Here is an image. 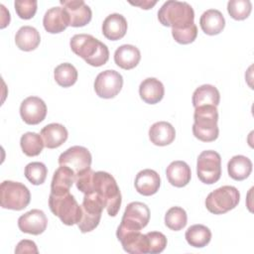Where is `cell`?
I'll list each match as a JSON object with an SVG mask.
<instances>
[{
	"label": "cell",
	"mask_w": 254,
	"mask_h": 254,
	"mask_svg": "<svg viewBox=\"0 0 254 254\" xmlns=\"http://www.w3.org/2000/svg\"><path fill=\"white\" fill-rule=\"evenodd\" d=\"M149 243V253H161L167 246V237L160 231H151L146 233Z\"/></svg>",
	"instance_id": "37"
},
{
	"label": "cell",
	"mask_w": 254,
	"mask_h": 254,
	"mask_svg": "<svg viewBox=\"0 0 254 254\" xmlns=\"http://www.w3.org/2000/svg\"><path fill=\"white\" fill-rule=\"evenodd\" d=\"M166 176L172 186L183 188L190 182L191 172L190 166L186 162L174 161L167 167Z\"/></svg>",
	"instance_id": "20"
},
{
	"label": "cell",
	"mask_w": 254,
	"mask_h": 254,
	"mask_svg": "<svg viewBox=\"0 0 254 254\" xmlns=\"http://www.w3.org/2000/svg\"><path fill=\"white\" fill-rule=\"evenodd\" d=\"M75 173L66 166L59 167L54 173L51 183V192L61 194L69 191L73 183H75Z\"/></svg>",
	"instance_id": "22"
},
{
	"label": "cell",
	"mask_w": 254,
	"mask_h": 254,
	"mask_svg": "<svg viewBox=\"0 0 254 254\" xmlns=\"http://www.w3.org/2000/svg\"><path fill=\"white\" fill-rule=\"evenodd\" d=\"M20 146L23 153L28 157H35L41 154L45 146L43 138L35 132H27L20 139Z\"/></svg>",
	"instance_id": "31"
},
{
	"label": "cell",
	"mask_w": 254,
	"mask_h": 254,
	"mask_svg": "<svg viewBox=\"0 0 254 254\" xmlns=\"http://www.w3.org/2000/svg\"><path fill=\"white\" fill-rule=\"evenodd\" d=\"M54 76L57 83L62 87H69L77 80V70L69 63H64L56 66Z\"/></svg>",
	"instance_id": "32"
},
{
	"label": "cell",
	"mask_w": 254,
	"mask_h": 254,
	"mask_svg": "<svg viewBox=\"0 0 254 254\" xmlns=\"http://www.w3.org/2000/svg\"><path fill=\"white\" fill-rule=\"evenodd\" d=\"M136 190L145 196L155 194L160 188L161 179L159 174L151 169H145L140 171L135 178Z\"/></svg>",
	"instance_id": "17"
},
{
	"label": "cell",
	"mask_w": 254,
	"mask_h": 254,
	"mask_svg": "<svg viewBox=\"0 0 254 254\" xmlns=\"http://www.w3.org/2000/svg\"><path fill=\"white\" fill-rule=\"evenodd\" d=\"M185 237L190 246L202 248L210 242L211 231L205 225L193 224L187 229Z\"/></svg>",
	"instance_id": "30"
},
{
	"label": "cell",
	"mask_w": 254,
	"mask_h": 254,
	"mask_svg": "<svg viewBox=\"0 0 254 254\" xmlns=\"http://www.w3.org/2000/svg\"><path fill=\"white\" fill-rule=\"evenodd\" d=\"M48 175V169L44 163L32 162L25 167V177L33 185H42Z\"/></svg>",
	"instance_id": "34"
},
{
	"label": "cell",
	"mask_w": 254,
	"mask_h": 254,
	"mask_svg": "<svg viewBox=\"0 0 254 254\" xmlns=\"http://www.w3.org/2000/svg\"><path fill=\"white\" fill-rule=\"evenodd\" d=\"M105 208V202L94 191L84 193L81 203V217L77 223L79 230L82 233L92 231L100 222L102 210Z\"/></svg>",
	"instance_id": "7"
},
{
	"label": "cell",
	"mask_w": 254,
	"mask_h": 254,
	"mask_svg": "<svg viewBox=\"0 0 254 254\" xmlns=\"http://www.w3.org/2000/svg\"><path fill=\"white\" fill-rule=\"evenodd\" d=\"M199 25L206 35L214 36L224 29L225 19L219 10L208 9L200 16Z\"/></svg>",
	"instance_id": "26"
},
{
	"label": "cell",
	"mask_w": 254,
	"mask_h": 254,
	"mask_svg": "<svg viewBox=\"0 0 254 254\" xmlns=\"http://www.w3.org/2000/svg\"><path fill=\"white\" fill-rule=\"evenodd\" d=\"M15 253H38V248L37 245L34 241L32 240H28V239H24L21 240L15 249Z\"/></svg>",
	"instance_id": "39"
},
{
	"label": "cell",
	"mask_w": 254,
	"mask_h": 254,
	"mask_svg": "<svg viewBox=\"0 0 254 254\" xmlns=\"http://www.w3.org/2000/svg\"><path fill=\"white\" fill-rule=\"evenodd\" d=\"M193 120L192 133L196 139L202 142H212L217 139L219 129L216 106L202 105L194 108Z\"/></svg>",
	"instance_id": "4"
},
{
	"label": "cell",
	"mask_w": 254,
	"mask_h": 254,
	"mask_svg": "<svg viewBox=\"0 0 254 254\" xmlns=\"http://www.w3.org/2000/svg\"><path fill=\"white\" fill-rule=\"evenodd\" d=\"M141 60L139 49L133 45H122L114 53L115 64L123 69L134 68Z\"/></svg>",
	"instance_id": "25"
},
{
	"label": "cell",
	"mask_w": 254,
	"mask_h": 254,
	"mask_svg": "<svg viewBox=\"0 0 254 254\" xmlns=\"http://www.w3.org/2000/svg\"><path fill=\"white\" fill-rule=\"evenodd\" d=\"M48 225V218L45 212L41 209H31L22 214L18 219L19 229L28 234H42Z\"/></svg>",
	"instance_id": "16"
},
{
	"label": "cell",
	"mask_w": 254,
	"mask_h": 254,
	"mask_svg": "<svg viewBox=\"0 0 254 254\" xmlns=\"http://www.w3.org/2000/svg\"><path fill=\"white\" fill-rule=\"evenodd\" d=\"M49 206L51 211L65 225L70 226L77 224L81 217V205L78 204L69 191L61 194L51 192L49 196Z\"/></svg>",
	"instance_id": "5"
},
{
	"label": "cell",
	"mask_w": 254,
	"mask_h": 254,
	"mask_svg": "<svg viewBox=\"0 0 254 254\" xmlns=\"http://www.w3.org/2000/svg\"><path fill=\"white\" fill-rule=\"evenodd\" d=\"M172 36L175 41L182 45H188L192 43L197 36V28L196 25L193 24L192 26L182 29V30H175L172 29Z\"/></svg>",
	"instance_id": "38"
},
{
	"label": "cell",
	"mask_w": 254,
	"mask_h": 254,
	"mask_svg": "<svg viewBox=\"0 0 254 254\" xmlns=\"http://www.w3.org/2000/svg\"><path fill=\"white\" fill-rule=\"evenodd\" d=\"M188 222L186 210L180 206H173L165 214V224L168 228L174 231L183 229Z\"/></svg>",
	"instance_id": "33"
},
{
	"label": "cell",
	"mask_w": 254,
	"mask_h": 254,
	"mask_svg": "<svg viewBox=\"0 0 254 254\" xmlns=\"http://www.w3.org/2000/svg\"><path fill=\"white\" fill-rule=\"evenodd\" d=\"M240 200V193L233 186H222L205 198L207 210L213 214H223L237 206Z\"/></svg>",
	"instance_id": "8"
},
{
	"label": "cell",
	"mask_w": 254,
	"mask_h": 254,
	"mask_svg": "<svg viewBox=\"0 0 254 254\" xmlns=\"http://www.w3.org/2000/svg\"><path fill=\"white\" fill-rule=\"evenodd\" d=\"M43 25L45 30L51 34L64 31L68 26V21L63 7L50 8L44 15Z\"/></svg>",
	"instance_id": "23"
},
{
	"label": "cell",
	"mask_w": 254,
	"mask_h": 254,
	"mask_svg": "<svg viewBox=\"0 0 254 254\" xmlns=\"http://www.w3.org/2000/svg\"><path fill=\"white\" fill-rule=\"evenodd\" d=\"M150 220L149 207L140 201L130 202L123 213L118 228L126 230H140L147 226Z\"/></svg>",
	"instance_id": "10"
},
{
	"label": "cell",
	"mask_w": 254,
	"mask_h": 254,
	"mask_svg": "<svg viewBox=\"0 0 254 254\" xmlns=\"http://www.w3.org/2000/svg\"><path fill=\"white\" fill-rule=\"evenodd\" d=\"M20 115L23 121L29 125L41 123L47 115V105L38 96L25 98L20 105Z\"/></svg>",
	"instance_id": "15"
},
{
	"label": "cell",
	"mask_w": 254,
	"mask_h": 254,
	"mask_svg": "<svg viewBox=\"0 0 254 254\" xmlns=\"http://www.w3.org/2000/svg\"><path fill=\"white\" fill-rule=\"evenodd\" d=\"M41 42V36L38 30L31 26L21 27L15 36L16 46L25 52L34 51Z\"/></svg>",
	"instance_id": "27"
},
{
	"label": "cell",
	"mask_w": 254,
	"mask_h": 254,
	"mask_svg": "<svg viewBox=\"0 0 254 254\" xmlns=\"http://www.w3.org/2000/svg\"><path fill=\"white\" fill-rule=\"evenodd\" d=\"M40 135L43 138L45 147L48 149H56L66 141L68 132L64 125L60 123H51L41 130Z\"/></svg>",
	"instance_id": "19"
},
{
	"label": "cell",
	"mask_w": 254,
	"mask_h": 254,
	"mask_svg": "<svg viewBox=\"0 0 254 254\" xmlns=\"http://www.w3.org/2000/svg\"><path fill=\"white\" fill-rule=\"evenodd\" d=\"M92 157L87 148L72 146L65 150L59 157V165L70 168L75 175H78L90 168Z\"/></svg>",
	"instance_id": "12"
},
{
	"label": "cell",
	"mask_w": 254,
	"mask_h": 254,
	"mask_svg": "<svg viewBox=\"0 0 254 254\" xmlns=\"http://www.w3.org/2000/svg\"><path fill=\"white\" fill-rule=\"evenodd\" d=\"M149 138L156 146H167L175 140L176 130L171 123L159 121L150 127Z\"/></svg>",
	"instance_id": "24"
},
{
	"label": "cell",
	"mask_w": 254,
	"mask_h": 254,
	"mask_svg": "<svg viewBox=\"0 0 254 254\" xmlns=\"http://www.w3.org/2000/svg\"><path fill=\"white\" fill-rule=\"evenodd\" d=\"M123 86L122 75L114 69H106L97 74L94 80L96 94L105 99L115 97Z\"/></svg>",
	"instance_id": "11"
},
{
	"label": "cell",
	"mask_w": 254,
	"mask_h": 254,
	"mask_svg": "<svg viewBox=\"0 0 254 254\" xmlns=\"http://www.w3.org/2000/svg\"><path fill=\"white\" fill-rule=\"evenodd\" d=\"M139 94L141 99L146 103L156 104L163 99L165 87L159 79L155 77H148L140 83Z\"/></svg>",
	"instance_id": "21"
},
{
	"label": "cell",
	"mask_w": 254,
	"mask_h": 254,
	"mask_svg": "<svg viewBox=\"0 0 254 254\" xmlns=\"http://www.w3.org/2000/svg\"><path fill=\"white\" fill-rule=\"evenodd\" d=\"M31 200L29 189L19 182L4 181L0 186V203L3 208L22 210Z\"/></svg>",
	"instance_id": "6"
},
{
	"label": "cell",
	"mask_w": 254,
	"mask_h": 254,
	"mask_svg": "<svg viewBox=\"0 0 254 254\" xmlns=\"http://www.w3.org/2000/svg\"><path fill=\"white\" fill-rule=\"evenodd\" d=\"M60 3L64 6L68 26L83 27L88 24L92 17L90 7L82 0H61Z\"/></svg>",
	"instance_id": "13"
},
{
	"label": "cell",
	"mask_w": 254,
	"mask_h": 254,
	"mask_svg": "<svg viewBox=\"0 0 254 254\" xmlns=\"http://www.w3.org/2000/svg\"><path fill=\"white\" fill-rule=\"evenodd\" d=\"M158 19L163 26L182 30L194 24V12L187 2L169 0L159 9Z\"/></svg>",
	"instance_id": "3"
},
{
	"label": "cell",
	"mask_w": 254,
	"mask_h": 254,
	"mask_svg": "<svg viewBox=\"0 0 254 254\" xmlns=\"http://www.w3.org/2000/svg\"><path fill=\"white\" fill-rule=\"evenodd\" d=\"M71 51L92 66H101L109 59V50L105 44L88 34L74 35L69 42Z\"/></svg>",
	"instance_id": "2"
},
{
	"label": "cell",
	"mask_w": 254,
	"mask_h": 254,
	"mask_svg": "<svg viewBox=\"0 0 254 254\" xmlns=\"http://www.w3.org/2000/svg\"><path fill=\"white\" fill-rule=\"evenodd\" d=\"M116 236L126 252L131 254L149 253L147 235L142 234L140 230H126L117 228Z\"/></svg>",
	"instance_id": "14"
},
{
	"label": "cell",
	"mask_w": 254,
	"mask_h": 254,
	"mask_svg": "<svg viewBox=\"0 0 254 254\" xmlns=\"http://www.w3.org/2000/svg\"><path fill=\"white\" fill-rule=\"evenodd\" d=\"M17 15L24 20L33 18L37 12L38 2L35 0H17L14 3Z\"/></svg>",
	"instance_id": "36"
},
{
	"label": "cell",
	"mask_w": 254,
	"mask_h": 254,
	"mask_svg": "<svg viewBox=\"0 0 254 254\" xmlns=\"http://www.w3.org/2000/svg\"><path fill=\"white\" fill-rule=\"evenodd\" d=\"M252 10V4L249 0H230L227 3V11L234 20L246 19Z\"/></svg>",
	"instance_id": "35"
},
{
	"label": "cell",
	"mask_w": 254,
	"mask_h": 254,
	"mask_svg": "<svg viewBox=\"0 0 254 254\" xmlns=\"http://www.w3.org/2000/svg\"><path fill=\"white\" fill-rule=\"evenodd\" d=\"M127 32V21L124 16L118 13L108 15L102 24V34L110 41L122 39Z\"/></svg>",
	"instance_id": "18"
},
{
	"label": "cell",
	"mask_w": 254,
	"mask_h": 254,
	"mask_svg": "<svg viewBox=\"0 0 254 254\" xmlns=\"http://www.w3.org/2000/svg\"><path fill=\"white\" fill-rule=\"evenodd\" d=\"M228 175L235 181H243L252 172V162L243 155L233 156L227 164Z\"/></svg>",
	"instance_id": "29"
},
{
	"label": "cell",
	"mask_w": 254,
	"mask_h": 254,
	"mask_svg": "<svg viewBox=\"0 0 254 254\" xmlns=\"http://www.w3.org/2000/svg\"><path fill=\"white\" fill-rule=\"evenodd\" d=\"M156 3H157V1H138V2H132V1H130V4H131V5L139 6V7H141L142 9H145V10L151 9L154 5H156Z\"/></svg>",
	"instance_id": "40"
},
{
	"label": "cell",
	"mask_w": 254,
	"mask_h": 254,
	"mask_svg": "<svg viewBox=\"0 0 254 254\" xmlns=\"http://www.w3.org/2000/svg\"><path fill=\"white\" fill-rule=\"evenodd\" d=\"M196 174L199 181L206 185L216 183L221 177V157L212 150L202 151L197 157Z\"/></svg>",
	"instance_id": "9"
},
{
	"label": "cell",
	"mask_w": 254,
	"mask_h": 254,
	"mask_svg": "<svg viewBox=\"0 0 254 254\" xmlns=\"http://www.w3.org/2000/svg\"><path fill=\"white\" fill-rule=\"evenodd\" d=\"M191 101L194 108L202 105L217 106L220 101V94L214 85L202 84L193 91Z\"/></svg>",
	"instance_id": "28"
},
{
	"label": "cell",
	"mask_w": 254,
	"mask_h": 254,
	"mask_svg": "<svg viewBox=\"0 0 254 254\" xmlns=\"http://www.w3.org/2000/svg\"><path fill=\"white\" fill-rule=\"evenodd\" d=\"M75 185L77 190L83 193L96 192L105 202L108 215L115 216L121 206V192L119 187L109 173L98 171L93 172L91 168L76 175Z\"/></svg>",
	"instance_id": "1"
}]
</instances>
